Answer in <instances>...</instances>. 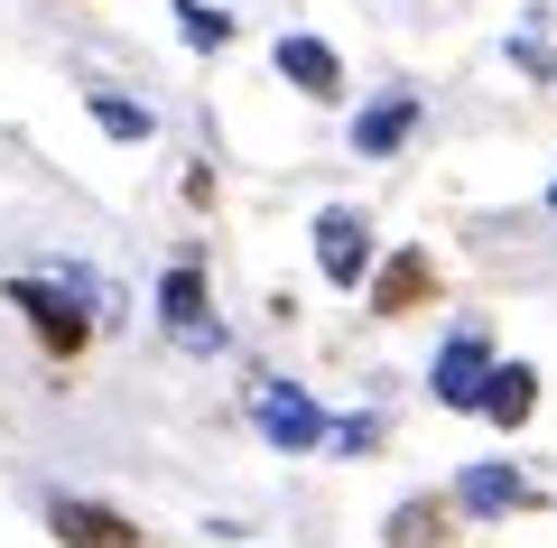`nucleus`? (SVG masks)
<instances>
[{"mask_svg":"<svg viewBox=\"0 0 557 548\" xmlns=\"http://www.w3.org/2000/svg\"><path fill=\"white\" fill-rule=\"evenodd\" d=\"M10 307L28 316V334H38L47 353H57V363H75L84 344H94V326H102V289L84 270H20L10 279Z\"/></svg>","mask_w":557,"mask_h":548,"instance_id":"1","label":"nucleus"},{"mask_svg":"<svg viewBox=\"0 0 557 548\" xmlns=\"http://www.w3.org/2000/svg\"><path fill=\"white\" fill-rule=\"evenodd\" d=\"M159 326L177 334L186 353H223V326H214V289H205V270H168V279H159Z\"/></svg>","mask_w":557,"mask_h":548,"instance_id":"2","label":"nucleus"},{"mask_svg":"<svg viewBox=\"0 0 557 548\" xmlns=\"http://www.w3.org/2000/svg\"><path fill=\"white\" fill-rule=\"evenodd\" d=\"M251 418H260V437H270L278 455H307V447H325V410L298 391V381H260Z\"/></svg>","mask_w":557,"mask_h":548,"instance_id":"3","label":"nucleus"},{"mask_svg":"<svg viewBox=\"0 0 557 548\" xmlns=\"http://www.w3.org/2000/svg\"><path fill=\"white\" fill-rule=\"evenodd\" d=\"M474 410L493 418V428H520V418L539 410V373H530V363H493L483 391H474Z\"/></svg>","mask_w":557,"mask_h":548,"instance_id":"8","label":"nucleus"},{"mask_svg":"<svg viewBox=\"0 0 557 548\" xmlns=\"http://www.w3.org/2000/svg\"><path fill=\"white\" fill-rule=\"evenodd\" d=\"M446 521H456L446 502H399L391 511V548H446Z\"/></svg>","mask_w":557,"mask_h":548,"instance_id":"13","label":"nucleus"},{"mask_svg":"<svg viewBox=\"0 0 557 548\" xmlns=\"http://www.w3.org/2000/svg\"><path fill=\"white\" fill-rule=\"evenodd\" d=\"M270 65L298 84V94H317V102H335V94H344V57H335L325 38H278V47H270Z\"/></svg>","mask_w":557,"mask_h":548,"instance_id":"6","label":"nucleus"},{"mask_svg":"<svg viewBox=\"0 0 557 548\" xmlns=\"http://www.w3.org/2000/svg\"><path fill=\"white\" fill-rule=\"evenodd\" d=\"M47 529H57L65 548H139V529L121 521V511H102V502H75V492H57V502H47Z\"/></svg>","mask_w":557,"mask_h":548,"instance_id":"5","label":"nucleus"},{"mask_svg":"<svg viewBox=\"0 0 557 548\" xmlns=\"http://www.w3.org/2000/svg\"><path fill=\"white\" fill-rule=\"evenodd\" d=\"M84 112L102 121V139H131V149H139L149 131H159V121H149V102H121V94H102V84L84 94Z\"/></svg>","mask_w":557,"mask_h":548,"instance_id":"12","label":"nucleus"},{"mask_svg":"<svg viewBox=\"0 0 557 548\" xmlns=\"http://www.w3.org/2000/svg\"><path fill=\"white\" fill-rule=\"evenodd\" d=\"M317 270L335 279V289H354V279L372 270V223H362L354 205H335V215H317Z\"/></svg>","mask_w":557,"mask_h":548,"instance_id":"4","label":"nucleus"},{"mask_svg":"<svg viewBox=\"0 0 557 548\" xmlns=\"http://www.w3.org/2000/svg\"><path fill=\"white\" fill-rule=\"evenodd\" d=\"M418 297H437V270H428V252H399L381 270V289H372V316H409Z\"/></svg>","mask_w":557,"mask_h":548,"instance_id":"11","label":"nucleus"},{"mask_svg":"<svg viewBox=\"0 0 557 548\" xmlns=\"http://www.w3.org/2000/svg\"><path fill=\"white\" fill-rule=\"evenodd\" d=\"M548 205H557V186H548Z\"/></svg>","mask_w":557,"mask_h":548,"instance_id":"15","label":"nucleus"},{"mask_svg":"<svg viewBox=\"0 0 557 548\" xmlns=\"http://www.w3.org/2000/svg\"><path fill=\"white\" fill-rule=\"evenodd\" d=\"M483 373H493V344H483V334L465 326L456 344L437 353V381H428V391H437L446 410H474V391H483Z\"/></svg>","mask_w":557,"mask_h":548,"instance_id":"7","label":"nucleus"},{"mask_svg":"<svg viewBox=\"0 0 557 548\" xmlns=\"http://www.w3.org/2000/svg\"><path fill=\"white\" fill-rule=\"evenodd\" d=\"M177 28H186V47H196V57L233 47V20H223V10H205V0H177Z\"/></svg>","mask_w":557,"mask_h":548,"instance_id":"14","label":"nucleus"},{"mask_svg":"<svg viewBox=\"0 0 557 548\" xmlns=\"http://www.w3.org/2000/svg\"><path fill=\"white\" fill-rule=\"evenodd\" d=\"M539 492H530V474H511V465H474L456 484V511H483V521H502V511H530Z\"/></svg>","mask_w":557,"mask_h":548,"instance_id":"9","label":"nucleus"},{"mask_svg":"<svg viewBox=\"0 0 557 548\" xmlns=\"http://www.w3.org/2000/svg\"><path fill=\"white\" fill-rule=\"evenodd\" d=\"M409 131H418V94H381L372 112L354 121V149H362V158H391Z\"/></svg>","mask_w":557,"mask_h":548,"instance_id":"10","label":"nucleus"}]
</instances>
